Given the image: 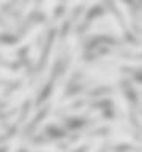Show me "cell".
I'll return each instance as SVG.
<instances>
[{
  "label": "cell",
  "instance_id": "cell-7",
  "mask_svg": "<svg viewBox=\"0 0 142 152\" xmlns=\"http://www.w3.org/2000/svg\"><path fill=\"white\" fill-rule=\"evenodd\" d=\"M0 30H2V28H0Z\"/></svg>",
  "mask_w": 142,
  "mask_h": 152
},
{
  "label": "cell",
  "instance_id": "cell-4",
  "mask_svg": "<svg viewBox=\"0 0 142 152\" xmlns=\"http://www.w3.org/2000/svg\"><path fill=\"white\" fill-rule=\"evenodd\" d=\"M123 141L133 142V140H131V136H130V135H118V136H115V138L112 140V142H123Z\"/></svg>",
  "mask_w": 142,
  "mask_h": 152
},
{
  "label": "cell",
  "instance_id": "cell-5",
  "mask_svg": "<svg viewBox=\"0 0 142 152\" xmlns=\"http://www.w3.org/2000/svg\"><path fill=\"white\" fill-rule=\"evenodd\" d=\"M40 49H41L40 46H35L32 49V52H30V59L32 60H36V57H40Z\"/></svg>",
  "mask_w": 142,
  "mask_h": 152
},
{
  "label": "cell",
  "instance_id": "cell-3",
  "mask_svg": "<svg viewBox=\"0 0 142 152\" xmlns=\"http://www.w3.org/2000/svg\"><path fill=\"white\" fill-rule=\"evenodd\" d=\"M115 100H117V104L120 106L122 111L125 113V114H128V103H126V100L123 98V95H122L120 92H117V94H115Z\"/></svg>",
  "mask_w": 142,
  "mask_h": 152
},
{
  "label": "cell",
  "instance_id": "cell-1",
  "mask_svg": "<svg viewBox=\"0 0 142 152\" xmlns=\"http://www.w3.org/2000/svg\"><path fill=\"white\" fill-rule=\"evenodd\" d=\"M114 2H115V5L122 10V14H123V18H125V21H126V26L131 27V16H130V11H128V8L125 7V3H122L120 0H114Z\"/></svg>",
  "mask_w": 142,
  "mask_h": 152
},
{
  "label": "cell",
  "instance_id": "cell-6",
  "mask_svg": "<svg viewBox=\"0 0 142 152\" xmlns=\"http://www.w3.org/2000/svg\"><path fill=\"white\" fill-rule=\"evenodd\" d=\"M101 142H103V138H96V142H95V146H93L88 152H95V151L98 149V146H101Z\"/></svg>",
  "mask_w": 142,
  "mask_h": 152
},
{
  "label": "cell",
  "instance_id": "cell-2",
  "mask_svg": "<svg viewBox=\"0 0 142 152\" xmlns=\"http://www.w3.org/2000/svg\"><path fill=\"white\" fill-rule=\"evenodd\" d=\"M40 30H43V26H35V27H33L30 32H28V35H27L25 38H24V40H22L21 43H19V46H24V45H25V43L32 41V40H33V37H35V35H36V33L40 32Z\"/></svg>",
  "mask_w": 142,
  "mask_h": 152
}]
</instances>
